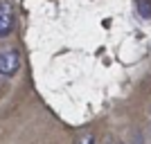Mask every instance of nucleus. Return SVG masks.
<instances>
[{
    "label": "nucleus",
    "instance_id": "obj_3",
    "mask_svg": "<svg viewBox=\"0 0 151 144\" xmlns=\"http://www.w3.org/2000/svg\"><path fill=\"white\" fill-rule=\"evenodd\" d=\"M79 144H95V135L93 133H86V135L79 140Z\"/></svg>",
    "mask_w": 151,
    "mask_h": 144
},
{
    "label": "nucleus",
    "instance_id": "obj_2",
    "mask_svg": "<svg viewBox=\"0 0 151 144\" xmlns=\"http://www.w3.org/2000/svg\"><path fill=\"white\" fill-rule=\"evenodd\" d=\"M14 23H16V9L9 0H0V38L12 34Z\"/></svg>",
    "mask_w": 151,
    "mask_h": 144
},
{
    "label": "nucleus",
    "instance_id": "obj_1",
    "mask_svg": "<svg viewBox=\"0 0 151 144\" xmlns=\"http://www.w3.org/2000/svg\"><path fill=\"white\" fill-rule=\"evenodd\" d=\"M20 70V52L16 47L0 50V77H14Z\"/></svg>",
    "mask_w": 151,
    "mask_h": 144
}]
</instances>
